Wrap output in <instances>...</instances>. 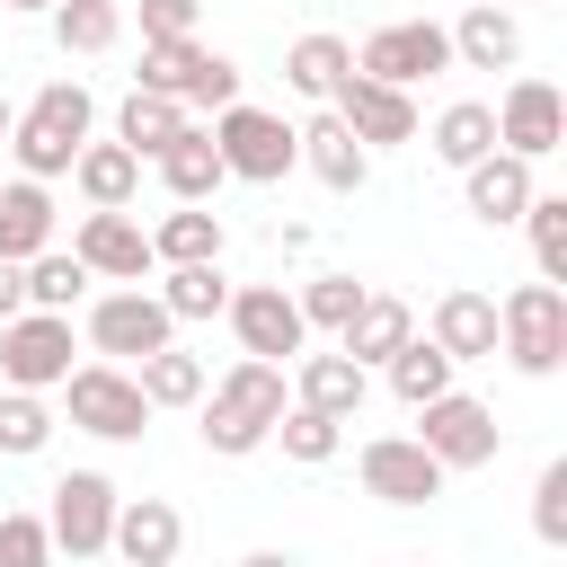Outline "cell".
I'll return each mask as SVG.
<instances>
[{"label": "cell", "mask_w": 567, "mask_h": 567, "mask_svg": "<svg viewBox=\"0 0 567 567\" xmlns=\"http://www.w3.org/2000/svg\"><path fill=\"white\" fill-rule=\"evenodd\" d=\"M204 452H221V461H248V452H266L275 443V425H284V408H292V390H284V363H230L221 381H204Z\"/></svg>", "instance_id": "1"}, {"label": "cell", "mask_w": 567, "mask_h": 567, "mask_svg": "<svg viewBox=\"0 0 567 567\" xmlns=\"http://www.w3.org/2000/svg\"><path fill=\"white\" fill-rule=\"evenodd\" d=\"M89 124H97V97L80 89V80H44L35 89V106L9 124V151H18V177H71V159H80V142H89Z\"/></svg>", "instance_id": "2"}, {"label": "cell", "mask_w": 567, "mask_h": 567, "mask_svg": "<svg viewBox=\"0 0 567 567\" xmlns=\"http://www.w3.org/2000/svg\"><path fill=\"white\" fill-rule=\"evenodd\" d=\"M133 89H151V97H177L186 115L195 106H239V62L230 53H213L204 35H177V44H142V80Z\"/></svg>", "instance_id": "3"}, {"label": "cell", "mask_w": 567, "mask_h": 567, "mask_svg": "<svg viewBox=\"0 0 567 567\" xmlns=\"http://www.w3.org/2000/svg\"><path fill=\"white\" fill-rule=\"evenodd\" d=\"M496 354L532 381H549L567 363V292L558 284H514L496 301Z\"/></svg>", "instance_id": "4"}, {"label": "cell", "mask_w": 567, "mask_h": 567, "mask_svg": "<svg viewBox=\"0 0 567 567\" xmlns=\"http://www.w3.org/2000/svg\"><path fill=\"white\" fill-rule=\"evenodd\" d=\"M213 151H221V177H248V186H275L284 168H301L292 124H284V115H266V106H248V97L213 115Z\"/></svg>", "instance_id": "5"}, {"label": "cell", "mask_w": 567, "mask_h": 567, "mask_svg": "<svg viewBox=\"0 0 567 567\" xmlns=\"http://www.w3.org/2000/svg\"><path fill=\"white\" fill-rule=\"evenodd\" d=\"M62 408H71V425L97 434V443H133V434L151 425V399H142V381H133L124 363H71Z\"/></svg>", "instance_id": "6"}, {"label": "cell", "mask_w": 567, "mask_h": 567, "mask_svg": "<svg viewBox=\"0 0 567 567\" xmlns=\"http://www.w3.org/2000/svg\"><path fill=\"white\" fill-rule=\"evenodd\" d=\"M416 443H425V461L452 478V470H487L505 434H496V408H478L470 390H443V399L416 408Z\"/></svg>", "instance_id": "7"}, {"label": "cell", "mask_w": 567, "mask_h": 567, "mask_svg": "<svg viewBox=\"0 0 567 567\" xmlns=\"http://www.w3.org/2000/svg\"><path fill=\"white\" fill-rule=\"evenodd\" d=\"M354 71H363V80H390V89H416V80L452 71V35H443L434 18H390V27H372V35L354 44Z\"/></svg>", "instance_id": "8"}, {"label": "cell", "mask_w": 567, "mask_h": 567, "mask_svg": "<svg viewBox=\"0 0 567 567\" xmlns=\"http://www.w3.org/2000/svg\"><path fill=\"white\" fill-rule=\"evenodd\" d=\"M328 115L363 142V151H390V142H416V89H390V80H363L346 62V80L328 89Z\"/></svg>", "instance_id": "9"}, {"label": "cell", "mask_w": 567, "mask_h": 567, "mask_svg": "<svg viewBox=\"0 0 567 567\" xmlns=\"http://www.w3.org/2000/svg\"><path fill=\"white\" fill-rule=\"evenodd\" d=\"M0 381L9 390H62L71 381V319H53V310H18L9 328H0Z\"/></svg>", "instance_id": "10"}, {"label": "cell", "mask_w": 567, "mask_h": 567, "mask_svg": "<svg viewBox=\"0 0 567 567\" xmlns=\"http://www.w3.org/2000/svg\"><path fill=\"white\" fill-rule=\"evenodd\" d=\"M115 478L106 470H71V478H53V514H44V532H53V549H71V558H106V540H115Z\"/></svg>", "instance_id": "11"}, {"label": "cell", "mask_w": 567, "mask_h": 567, "mask_svg": "<svg viewBox=\"0 0 567 567\" xmlns=\"http://www.w3.org/2000/svg\"><path fill=\"white\" fill-rule=\"evenodd\" d=\"M89 346H97V354H115V363H142V354H159V346H177V319L159 310V292H142V284H124V292H106V301H89Z\"/></svg>", "instance_id": "12"}, {"label": "cell", "mask_w": 567, "mask_h": 567, "mask_svg": "<svg viewBox=\"0 0 567 567\" xmlns=\"http://www.w3.org/2000/svg\"><path fill=\"white\" fill-rule=\"evenodd\" d=\"M354 478H363V496H381V505H399V514L443 496V470L425 461L416 434H372V443L354 452Z\"/></svg>", "instance_id": "13"}, {"label": "cell", "mask_w": 567, "mask_h": 567, "mask_svg": "<svg viewBox=\"0 0 567 567\" xmlns=\"http://www.w3.org/2000/svg\"><path fill=\"white\" fill-rule=\"evenodd\" d=\"M230 337H239V354L248 363H284V354H301L310 346V328H301V310H292V292L284 284H248V292H230Z\"/></svg>", "instance_id": "14"}, {"label": "cell", "mask_w": 567, "mask_h": 567, "mask_svg": "<svg viewBox=\"0 0 567 567\" xmlns=\"http://www.w3.org/2000/svg\"><path fill=\"white\" fill-rule=\"evenodd\" d=\"M71 257L89 266V284H142L151 275V230L133 213H80Z\"/></svg>", "instance_id": "15"}, {"label": "cell", "mask_w": 567, "mask_h": 567, "mask_svg": "<svg viewBox=\"0 0 567 567\" xmlns=\"http://www.w3.org/2000/svg\"><path fill=\"white\" fill-rule=\"evenodd\" d=\"M558 133H567V106H558L549 80H514V89L496 97V151H514V159H549Z\"/></svg>", "instance_id": "16"}, {"label": "cell", "mask_w": 567, "mask_h": 567, "mask_svg": "<svg viewBox=\"0 0 567 567\" xmlns=\"http://www.w3.org/2000/svg\"><path fill=\"white\" fill-rule=\"evenodd\" d=\"M106 549H115L124 567H177V549H186V514H177L168 496H124Z\"/></svg>", "instance_id": "17"}, {"label": "cell", "mask_w": 567, "mask_h": 567, "mask_svg": "<svg viewBox=\"0 0 567 567\" xmlns=\"http://www.w3.org/2000/svg\"><path fill=\"white\" fill-rule=\"evenodd\" d=\"M425 346H443L452 363H496V301H487V292H470V284H452V292H434V319H425Z\"/></svg>", "instance_id": "18"}, {"label": "cell", "mask_w": 567, "mask_h": 567, "mask_svg": "<svg viewBox=\"0 0 567 567\" xmlns=\"http://www.w3.org/2000/svg\"><path fill=\"white\" fill-rule=\"evenodd\" d=\"M292 142H301V168H310L328 195H354V186L372 177V151H363V142H354V133H346L328 106H319L310 124H292Z\"/></svg>", "instance_id": "19"}, {"label": "cell", "mask_w": 567, "mask_h": 567, "mask_svg": "<svg viewBox=\"0 0 567 567\" xmlns=\"http://www.w3.org/2000/svg\"><path fill=\"white\" fill-rule=\"evenodd\" d=\"M461 195H470V213H478L487 230H505V221H523V204L540 195V177H532V159H514V151H487L478 168H461Z\"/></svg>", "instance_id": "20"}, {"label": "cell", "mask_w": 567, "mask_h": 567, "mask_svg": "<svg viewBox=\"0 0 567 567\" xmlns=\"http://www.w3.org/2000/svg\"><path fill=\"white\" fill-rule=\"evenodd\" d=\"M408 337H416V310H408L399 292H363V310H354V319L337 328V354L372 372V363H390V354H399Z\"/></svg>", "instance_id": "21"}, {"label": "cell", "mask_w": 567, "mask_h": 567, "mask_svg": "<svg viewBox=\"0 0 567 567\" xmlns=\"http://www.w3.org/2000/svg\"><path fill=\"white\" fill-rule=\"evenodd\" d=\"M363 390H372V372H363V363H346V354H301V363H292V408H310V416L354 425Z\"/></svg>", "instance_id": "22"}, {"label": "cell", "mask_w": 567, "mask_h": 567, "mask_svg": "<svg viewBox=\"0 0 567 567\" xmlns=\"http://www.w3.org/2000/svg\"><path fill=\"white\" fill-rule=\"evenodd\" d=\"M452 35V62L461 71H514L523 62V27H514V9H461V27H443Z\"/></svg>", "instance_id": "23"}, {"label": "cell", "mask_w": 567, "mask_h": 567, "mask_svg": "<svg viewBox=\"0 0 567 567\" xmlns=\"http://www.w3.org/2000/svg\"><path fill=\"white\" fill-rule=\"evenodd\" d=\"M71 186H80V204H89V213H124V204L142 195V159H133L124 142H80Z\"/></svg>", "instance_id": "24"}, {"label": "cell", "mask_w": 567, "mask_h": 567, "mask_svg": "<svg viewBox=\"0 0 567 567\" xmlns=\"http://www.w3.org/2000/svg\"><path fill=\"white\" fill-rule=\"evenodd\" d=\"M53 248V195L35 177H9L0 186V266H27Z\"/></svg>", "instance_id": "25"}, {"label": "cell", "mask_w": 567, "mask_h": 567, "mask_svg": "<svg viewBox=\"0 0 567 567\" xmlns=\"http://www.w3.org/2000/svg\"><path fill=\"white\" fill-rule=\"evenodd\" d=\"M151 168H159L168 204H213V195H221V151H213V133H204V124H186Z\"/></svg>", "instance_id": "26"}, {"label": "cell", "mask_w": 567, "mask_h": 567, "mask_svg": "<svg viewBox=\"0 0 567 567\" xmlns=\"http://www.w3.org/2000/svg\"><path fill=\"white\" fill-rule=\"evenodd\" d=\"M221 213H204V204H177V213H159L151 221V266H221Z\"/></svg>", "instance_id": "27"}, {"label": "cell", "mask_w": 567, "mask_h": 567, "mask_svg": "<svg viewBox=\"0 0 567 567\" xmlns=\"http://www.w3.org/2000/svg\"><path fill=\"white\" fill-rule=\"evenodd\" d=\"M186 124H195V115H186L177 97H151V89H133V97L115 106V142H124L133 159H159V151H168Z\"/></svg>", "instance_id": "28"}, {"label": "cell", "mask_w": 567, "mask_h": 567, "mask_svg": "<svg viewBox=\"0 0 567 567\" xmlns=\"http://www.w3.org/2000/svg\"><path fill=\"white\" fill-rule=\"evenodd\" d=\"M425 142H434V159H443V168H478V159L496 151V106L452 97V106L434 115V133H425Z\"/></svg>", "instance_id": "29"}, {"label": "cell", "mask_w": 567, "mask_h": 567, "mask_svg": "<svg viewBox=\"0 0 567 567\" xmlns=\"http://www.w3.org/2000/svg\"><path fill=\"white\" fill-rule=\"evenodd\" d=\"M346 62H354V44H346V35H328V27H310V35H292L284 80H292L301 97H328V89L346 80Z\"/></svg>", "instance_id": "30"}, {"label": "cell", "mask_w": 567, "mask_h": 567, "mask_svg": "<svg viewBox=\"0 0 567 567\" xmlns=\"http://www.w3.org/2000/svg\"><path fill=\"white\" fill-rule=\"evenodd\" d=\"M133 381H142V399H151V408H195V399H204V354L159 346V354H142V363H133Z\"/></svg>", "instance_id": "31"}, {"label": "cell", "mask_w": 567, "mask_h": 567, "mask_svg": "<svg viewBox=\"0 0 567 567\" xmlns=\"http://www.w3.org/2000/svg\"><path fill=\"white\" fill-rule=\"evenodd\" d=\"M44 18H53V44L62 53H106L124 35V0H53Z\"/></svg>", "instance_id": "32"}, {"label": "cell", "mask_w": 567, "mask_h": 567, "mask_svg": "<svg viewBox=\"0 0 567 567\" xmlns=\"http://www.w3.org/2000/svg\"><path fill=\"white\" fill-rule=\"evenodd\" d=\"M159 310L186 328V319H221L230 310V284H221V266H168L159 275Z\"/></svg>", "instance_id": "33"}, {"label": "cell", "mask_w": 567, "mask_h": 567, "mask_svg": "<svg viewBox=\"0 0 567 567\" xmlns=\"http://www.w3.org/2000/svg\"><path fill=\"white\" fill-rule=\"evenodd\" d=\"M381 372H390V390H399L408 408H425V399H443V390H452V372H461V363H452L443 346H425V337H408V346H399V354H390Z\"/></svg>", "instance_id": "34"}, {"label": "cell", "mask_w": 567, "mask_h": 567, "mask_svg": "<svg viewBox=\"0 0 567 567\" xmlns=\"http://www.w3.org/2000/svg\"><path fill=\"white\" fill-rule=\"evenodd\" d=\"M89 292V266L71 257V248H44V257H27V310H53V319H71V301Z\"/></svg>", "instance_id": "35"}, {"label": "cell", "mask_w": 567, "mask_h": 567, "mask_svg": "<svg viewBox=\"0 0 567 567\" xmlns=\"http://www.w3.org/2000/svg\"><path fill=\"white\" fill-rule=\"evenodd\" d=\"M363 292H372V284H354V275H310V284L292 292V310H301V328H328V337H337V328L363 310Z\"/></svg>", "instance_id": "36"}, {"label": "cell", "mask_w": 567, "mask_h": 567, "mask_svg": "<svg viewBox=\"0 0 567 567\" xmlns=\"http://www.w3.org/2000/svg\"><path fill=\"white\" fill-rule=\"evenodd\" d=\"M44 443H53V408L35 390H0V452L9 461H35Z\"/></svg>", "instance_id": "37"}, {"label": "cell", "mask_w": 567, "mask_h": 567, "mask_svg": "<svg viewBox=\"0 0 567 567\" xmlns=\"http://www.w3.org/2000/svg\"><path fill=\"white\" fill-rule=\"evenodd\" d=\"M523 230H532L540 284H567V195H532L523 204Z\"/></svg>", "instance_id": "38"}, {"label": "cell", "mask_w": 567, "mask_h": 567, "mask_svg": "<svg viewBox=\"0 0 567 567\" xmlns=\"http://www.w3.org/2000/svg\"><path fill=\"white\" fill-rule=\"evenodd\" d=\"M275 443H284V461L319 470V461H337V452H346V425H337V416H310V408H284Z\"/></svg>", "instance_id": "39"}, {"label": "cell", "mask_w": 567, "mask_h": 567, "mask_svg": "<svg viewBox=\"0 0 567 567\" xmlns=\"http://www.w3.org/2000/svg\"><path fill=\"white\" fill-rule=\"evenodd\" d=\"M532 532H540L549 549H567V461H549V470L532 478Z\"/></svg>", "instance_id": "40"}, {"label": "cell", "mask_w": 567, "mask_h": 567, "mask_svg": "<svg viewBox=\"0 0 567 567\" xmlns=\"http://www.w3.org/2000/svg\"><path fill=\"white\" fill-rule=\"evenodd\" d=\"M0 567H53L44 514H0Z\"/></svg>", "instance_id": "41"}, {"label": "cell", "mask_w": 567, "mask_h": 567, "mask_svg": "<svg viewBox=\"0 0 567 567\" xmlns=\"http://www.w3.org/2000/svg\"><path fill=\"white\" fill-rule=\"evenodd\" d=\"M133 18H142V44H177V35H195V0H142Z\"/></svg>", "instance_id": "42"}, {"label": "cell", "mask_w": 567, "mask_h": 567, "mask_svg": "<svg viewBox=\"0 0 567 567\" xmlns=\"http://www.w3.org/2000/svg\"><path fill=\"white\" fill-rule=\"evenodd\" d=\"M27 310V266H0V328Z\"/></svg>", "instance_id": "43"}, {"label": "cell", "mask_w": 567, "mask_h": 567, "mask_svg": "<svg viewBox=\"0 0 567 567\" xmlns=\"http://www.w3.org/2000/svg\"><path fill=\"white\" fill-rule=\"evenodd\" d=\"M239 567H301V558H292V549H248Z\"/></svg>", "instance_id": "44"}, {"label": "cell", "mask_w": 567, "mask_h": 567, "mask_svg": "<svg viewBox=\"0 0 567 567\" xmlns=\"http://www.w3.org/2000/svg\"><path fill=\"white\" fill-rule=\"evenodd\" d=\"M9 124H18V106H9V97H0V142H9Z\"/></svg>", "instance_id": "45"}, {"label": "cell", "mask_w": 567, "mask_h": 567, "mask_svg": "<svg viewBox=\"0 0 567 567\" xmlns=\"http://www.w3.org/2000/svg\"><path fill=\"white\" fill-rule=\"evenodd\" d=\"M0 9H53V0H0Z\"/></svg>", "instance_id": "46"}, {"label": "cell", "mask_w": 567, "mask_h": 567, "mask_svg": "<svg viewBox=\"0 0 567 567\" xmlns=\"http://www.w3.org/2000/svg\"><path fill=\"white\" fill-rule=\"evenodd\" d=\"M478 9H505V0H478Z\"/></svg>", "instance_id": "47"}]
</instances>
